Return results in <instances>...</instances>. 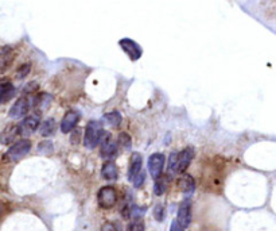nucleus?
<instances>
[{"label":"nucleus","instance_id":"obj_1","mask_svg":"<svg viewBox=\"0 0 276 231\" xmlns=\"http://www.w3.org/2000/svg\"><path fill=\"white\" fill-rule=\"evenodd\" d=\"M104 135V130L101 123L98 120H90L86 127H85V134H84V145L85 147L88 149H94L101 143V139H103Z\"/></svg>","mask_w":276,"mask_h":231},{"label":"nucleus","instance_id":"obj_2","mask_svg":"<svg viewBox=\"0 0 276 231\" xmlns=\"http://www.w3.org/2000/svg\"><path fill=\"white\" fill-rule=\"evenodd\" d=\"M97 203L101 208H112L117 203V191L112 185H107L98 191Z\"/></svg>","mask_w":276,"mask_h":231},{"label":"nucleus","instance_id":"obj_3","mask_svg":"<svg viewBox=\"0 0 276 231\" xmlns=\"http://www.w3.org/2000/svg\"><path fill=\"white\" fill-rule=\"evenodd\" d=\"M31 149V142L28 139H20V141L15 142L12 146L9 147L7 154H5V158L12 162H16L20 158H23L28 151Z\"/></svg>","mask_w":276,"mask_h":231},{"label":"nucleus","instance_id":"obj_4","mask_svg":"<svg viewBox=\"0 0 276 231\" xmlns=\"http://www.w3.org/2000/svg\"><path fill=\"white\" fill-rule=\"evenodd\" d=\"M166 158L162 153H154L148 158V170H150L151 177L154 180H158L160 176H163V168Z\"/></svg>","mask_w":276,"mask_h":231},{"label":"nucleus","instance_id":"obj_5","mask_svg":"<svg viewBox=\"0 0 276 231\" xmlns=\"http://www.w3.org/2000/svg\"><path fill=\"white\" fill-rule=\"evenodd\" d=\"M101 156L105 158L107 161L112 160L117 156V150H119V145H117L116 141H113L111 134L108 132H104L103 139H101Z\"/></svg>","mask_w":276,"mask_h":231},{"label":"nucleus","instance_id":"obj_6","mask_svg":"<svg viewBox=\"0 0 276 231\" xmlns=\"http://www.w3.org/2000/svg\"><path fill=\"white\" fill-rule=\"evenodd\" d=\"M119 45H120V47L126 52L127 56L130 57L132 61H138L141 57V54H143L140 45L136 43L135 41L130 39V38H123V39H120Z\"/></svg>","mask_w":276,"mask_h":231},{"label":"nucleus","instance_id":"obj_7","mask_svg":"<svg viewBox=\"0 0 276 231\" xmlns=\"http://www.w3.org/2000/svg\"><path fill=\"white\" fill-rule=\"evenodd\" d=\"M177 222L179 226L183 229H187L192 223V204L189 200H183L182 203L179 204L178 214H177Z\"/></svg>","mask_w":276,"mask_h":231},{"label":"nucleus","instance_id":"obj_8","mask_svg":"<svg viewBox=\"0 0 276 231\" xmlns=\"http://www.w3.org/2000/svg\"><path fill=\"white\" fill-rule=\"evenodd\" d=\"M28 110H30V100L27 98H19L15 104L9 110V116L12 119H20L26 118Z\"/></svg>","mask_w":276,"mask_h":231},{"label":"nucleus","instance_id":"obj_9","mask_svg":"<svg viewBox=\"0 0 276 231\" xmlns=\"http://www.w3.org/2000/svg\"><path fill=\"white\" fill-rule=\"evenodd\" d=\"M81 119V114L77 111V110H70L64 115V119L61 122V131L64 134H68L70 132L73 128L77 126V123L80 122Z\"/></svg>","mask_w":276,"mask_h":231},{"label":"nucleus","instance_id":"obj_10","mask_svg":"<svg viewBox=\"0 0 276 231\" xmlns=\"http://www.w3.org/2000/svg\"><path fill=\"white\" fill-rule=\"evenodd\" d=\"M41 126V120H39V115H28L22 120L19 124V130H20V135H28L33 134L38 127Z\"/></svg>","mask_w":276,"mask_h":231},{"label":"nucleus","instance_id":"obj_11","mask_svg":"<svg viewBox=\"0 0 276 231\" xmlns=\"http://www.w3.org/2000/svg\"><path fill=\"white\" fill-rule=\"evenodd\" d=\"M193 158H194V149L193 147H186L181 153H178V173L182 175L186 172Z\"/></svg>","mask_w":276,"mask_h":231},{"label":"nucleus","instance_id":"obj_12","mask_svg":"<svg viewBox=\"0 0 276 231\" xmlns=\"http://www.w3.org/2000/svg\"><path fill=\"white\" fill-rule=\"evenodd\" d=\"M16 94L14 84L8 80H0V104H4L12 99Z\"/></svg>","mask_w":276,"mask_h":231},{"label":"nucleus","instance_id":"obj_13","mask_svg":"<svg viewBox=\"0 0 276 231\" xmlns=\"http://www.w3.org/2000/svg\"><path fill=\"white\" fill-rule=\"evenodd\" d=\"M141 165H143V158L139 153H134L130 161V168H128V180L132 181L136 176L141 172Z\"/></svg>","mask_w":276,"mask_h":231},{"label":"nucleus","instance_id":"obj_14","mask_svg":"<svg viewBox=\"0 0 276 231\" xmlns=\"http://www.w3.org/2000/svg\"><path fill=\"white\" fill-rule=\"evenodd\" d=\"M20 135V130H19V124H9L5 127V130L1 132L0 135V142L3 145H8L11 142L15 141V138Z\"/></svg>","mask_w":276,"mask_h":231},{"label":"nucleus","instance_id":"obj_15","mask_svg":"<svg viewBox=\"0 0 276 231\" xmlns=\"http://www.w3.org/2000/svg\"><path fill=\"white\" fill-rule=\"evenodd\" d=\"M101 176H103V179L108 180V181H113L119 177V169L112 160L104 162L103 168H101Z\"/></svg>","mask_w":276,"mask_h":231},{"label":"nucleus","instance_id":"obj_16","mask_svg":"<svg viewBox=\"0 0 276 231\" xmlns=\"http://www.w3.org/2000/svg\"><path fill=\"white\" fill-rule=\"evenodd\" d=\"M178 187L179 189L182 191L185 195H192L196 189V181L193 179L192 176L189 175H183L181 179L178 180Z\"/></svg>","mask_w":276,"mask_h":231},{"label":"nucleus","instance_id":"obj_17","mask_svg":"<svg viewBox=\"0 0 276 231\" xmlns=\"http://www.w3.org/2000/svg\"><path fill=\"white\" fill-rule=\"evenodd\" d=\"M12 60H14V52H12V49L8 46L3 47V49L0 50V71H7V68L11 65Z\"/></svg>","mask_w":276,"mask_h":231},{"label":"nucleus","instance_id":"obj_18","mask_svg":"<svg viewBox=\"0 0 276 231\" xmlns=\"http://www.w3.org/2000/svg\"><path fill=\"white\" fill-rule=\"evenodd\" d=\"M56 130L57 123L53 118L46 119V120L43 123H41V126H39V132H41L42 137H52V135H54Z\"/></svg>","mask_w":276,"mask_h":231},{"label":"nucleus","instance_id":"obj_19","mask_svg":"<svg viewBox=\"0 0 276 231\" xmlns=\"http://www.w3.org/2000/svg\"><path fill=\"white\" fill-rule=\"evenodd\" d=\"M52 103V96L49 94H39L33 98V107L38 110L47 109Z\"/></svg>","mask_w":276,"mask_h":231},{"label":"nucleus","instance_id":"obj_20","mask_svg":"<svg viewBox=\"0 0 276 231\" xmlns=\"http://www.w3.org/2000/svg\"><path fill=\"white\" fill-rule=\"evenodd\" d=\"M169 180H170V175L166 176H160L159 179L155 180V185H154V192L156 196H160L166 192L167 189V185H169Z\"/></svg>","mask_w":276,"mask_h":231},{"label":"nucleus","instance_id":"obj_21","mask_svg":"<svg viewBox=\"0 0 276 231\" xmlns=\"http://www.w3.org/2000/svg\"><path fill=\"white\" fill-rule=\"evenodd\" d=\"M104 122H107L111 127H117V126H120V123H122V115L120 113H117V111H112V113H108L105 114L103 116Z\"/></svg>","mask_w":276,"mask_h":231},{"label":"nucleus","instance_id":"obj_22","mask_svg":"<svg viewBox=\"0 0 276 231\" xmlns=\"http://www.w3.org/2000/svg\"><path fill=\"white\" fill-rule=\"evenodd\" d=\"M117 145L122 147L123 150H131V137H130L127 132H120V134H119V138H117Z\"/></svg>","mask_w":276,"mask_h":231},{"label":"nucleus","instance_id":"obj_23","mask_svg":"<svg viewBox=\"0 0 276 231\" xmlns=\"http://www.w3.org/2000/svg\"><path fill=\"white\" fill-rule=\"evenodd\" d=\"M167 172H169V175L178 173V153H171V154H170Z\"/></svg>","mask_w":276,"mask_h":231},{"label":"nucleus","instance_id":"obj_24","mask_svg":"<svg viewBox=\"0 0 276 231\" xmlns=\"http://www.w3.org/2000/svg\"><path fill=\"white\" fill-rule=\"evenodd\" d=\"M154 218L158 222H163L166 218V208L163 204H156L154 208Z\"/></svg>","mask_w":276,"mask_h":231},{"label":"nucleus","instance_id":"obj_25","mask_svg":"<svg viewBox=\"0 0 276 231\" xmlns=\"http://www.w3.org/2000/svg\"><path fill=\"white\" fill-rule=\"evenodd\" d=\"M101 231H123L119 222H105L101 227Z\"/></svg>","mask_w":276,"mask_h":231},{"label":"nucleus","instance_id":"obj_26","mask_svg":"<svg viewBox=\"0 0 276 231\" xmlns=\"http://www.w3.org/2000/svg\"><path fill=\"white\" fill-rule=\"evenodd\" d=\"M128 231H144V223L141 219H135L130 223Z\"/></svg>","mask_w":276,"mask_h":231},{"label":"nucleus","instance_id":"obj_27","mask_svg":"<svg viewBox=\"0 0 276 231\" xmlns=\"http://www.w3.org/2000/svg\"><path fill=\"white\" fill-rule=\"evenodd\" d=\"M144 179H145L144 172H143V170H141L140 173H139V175L136 176L135 179L132 180V183H134V185H135L136 188H140L141 185L144 184Z\"/></svg>","mask_w":276,"mask_h":231},{"label":"nucleus","instance_id":"obj_28","mask_svg":"<svg viewBox=\"0 0 276 231\" xmlns=\"http://www.w3.org/2000/svg\"><path fill=\"white\" fill-rule=\"evenodd\" d=\"M28 72H30V64H24V65H22L18 69L16 77L18 79H23V77H26L28 75Z\"/></svg>","mask_w":276,"mask_h":231},{"label":"nucleus","instance_id":"obj_29","mask_svg":"<svg viewBox=\"0 0 276 231\" xmlns=\"http://www.w3.org/2000/svg\"><path fill=\"white\" fill-rule=\"evenodd\" d=\"M185 229L183 227L179 226V223L177 222V221H174L173 223H171V227H170V231H183Z\"/></svg>","mask_w":276,"mask_h":231},{"label":"nucleus","instance_id":"obj_30","mask_svg":"<svg viewBox=\"0 0 276 231\" xmlns=\"http://www.w3.org/2000/svg\"><path fill=\"white\" fill-rule=\"evenodd\" d=\"M0 215H1V206H0Z\"/></svg>","mask_w":276,"mask_h":231}]
</instances>
